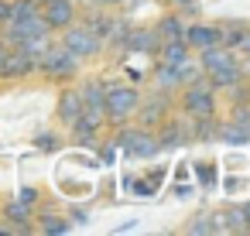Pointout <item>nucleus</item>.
Segmentation results:
<instances>
[{"label": "nucleus", "instance_id": "obj_22", "mask_svg": "<svg viewBox=\"0 0 250 236\" xmlns=\"http://www.w3.org/2000/svg\"><path fill=\"white\" fill-rule=\"evenodd\" d=\"M4 212H7L14 222H28V219H31V205H24V202H18V198H14V202H7V205H4Z\"/></svg>", "mask_w": 250, "mask_h": 236}, {"label": "nucleus", "instance_id": "obj_27", "mask_svg": "<svg viewBox=\"0 0 250 236\" xmlns=\"http://www.w3.org/2000/svg\"><path fill=\"white\" fill-rule=\"evenodd\" d=\"M236 48L250 55V28H243V35H240V41H236Z\"/></svg>", "mask_w": 250, "mask_h": 236}, {"label": "nucleus", "instance_id": "obj_31", "mask_svg": "<svg viewBox=\"0 0 250 236\" xmlns=\"http://www.w3.org/2000/svg\"><path fill=\"white\" fill-rule=\"evenodd\" d=\"M171 4H178V7H185V4H195V0H171Z\"/></svg>", "mask_w": 250, "mask_h": 236}, {"label": "nucleus", "instance_id": "obj_9", "mask_svg": "<svg viewBox=\"0 0 250 236\" xmlns=\"http://www.w3.org/2000/svg\"><path fill=\"white\" fill-rule=\"evenodd\" d=\"M137 110H141V106H137ZM168 110H171V96L154 89V96H147V99H144V110H141V127H147V130H151V127H158V123L168 117Z\"/></svg>", "mask_w": 250, "mask_h": 236}, {"label": "nucleus", "instance_id": "obj_29", "mask_svg": "<svg viewBox=\"0 0 250 236\" xmlns=\"http://www.w3.org/2000/svg\"><path fill=\"white\" fill-rule=\"evenodd\" d=\"M188 233H209V219H195V226H188Z\"/></svg>", "mask_w": 250, "mask_h": 236}, {"label": "nucleus", "instance_id": "obj_30", "mask_svg": "<svg viewBox=\"0 0 250 236\" xmlns=\"http://www.w3.org/2000/svg\"><path fill=\"white\" fill-rule=\"evenodd\" d=\"M93 4H96V7H103V11H110V7H117V4H120V0H93Z\"/></svg>", "mask_w": 250, "mask_h": 236}, {"label": "nucleus", "instance_id": "obj_23", "mask_svg": "<svg viewBox=\"0 0 250 236\" xmlns=\"http://www.w3.org/2000/svg\"><path fill=\"white\" fill-rule=\"evenodd\" d=\"M229 123H236V127H243V130L250 134V103H233V117H229Z\"/></svg>", "mask_w": 250, "mask_h": 236}, {"label": "nucleus", "instance_id": "obj_1", "mask_svg": "<svg viewBox=\"0 0 250 236\" xmlns=\"http://www.w3.org/2000/svg\"><path fill=\"white\" fill-rule=\"evenodd\" d=\"M137 106H141V93H137L134 86H124V82L106 86V93H103V113H106V123H113V127L127 123V120L137 113Z\"/></svg>", "mask_w": 250, "mask_h": 236}, {"label": "nucleus", "instance_id": "obj_32", "mask_svg": "<svg viewBox=\"0 0 250 236\" xmlns=\"http://www.w3.org/2000/svg\"><path fill=\"white\" fill-rule=\"evenodd\" d=\"M243 212H247V226H250V202H247V205H243Z\"/></svg>", "mask_w": 250, "mask_h": 236}, {"label": "nucleus", "instance_id": "obj_16", "mask_svg": "<svg viewBox=\"0 0 250 236\" xmlns=\"http://www.w3.org/2000/svg\"><path fill=\"white\" fill-rule=\"evenodd\" d=\"M151 82H154V89H158V93H168V96L182 86V82H178V69H175V65H165V62H158V69H154Z\"/></svg>", "mask_w": 250, "mask_h": 236}, {"label": "nucleus", "instance_id": "obj_15", "mask_svg": "<svg viewBox=\"0 0 250 236\" xmlns=\"http://www.w3.org/2000/svg\"><path fill=\"white\" fill-rule=\"evenodd\" d=\"M236 55H233V48H223V45H209V48H202L199 52V62H202V69L206 72H212V69H219V65H226V62H233Z\"/></svg>", "mask_w": 250, "mask_h": 236}, {"label": "nucleus", "instance_id": "obj_11", "mask_svg": "<svg viewBox=\"0 0 250 236\" xmlns=\"http://www.w3.org/2000/svg\"><path fill=\"white\" fill-rule=\"evenodd\" d=\"M206 79H209V86H212V89H229V86L243 82V79H247V72H243V62H240V59H233V62H226V65H219V69L206 72Z\"/></svg>", "mask_w": 250, "mask_h": 236}, {"label": "nucleus", "instance_id": "obj_28", "mask_svg": "<svg viewBox=\"0 0 250 236\" xmlns=\"http://www.w3.org/2000/svg\"><path fill=\"white\" fill-rule=\"evenodd\" d=\"M38 147H42V151H52V147H55V137H52V134H42V137H38Z\"/></svg>", "mask_w": 250, "mask_h": 236}, {"label": "nucleus", "instance_id": "obj_20", "mask_svg": "<svg viewBox=\"0 0 250 236\" xmlns=\"http://www.w3.org/2000/svg\"><path fill=\"white\" fill-rule=\"evenodd\" d=\"M240 35H243V24H216V38L223 48H236Z\"/></svg>", "mask_w": 250, "mask_h": 236}, {"label": "nucleus", "instance_id": "obj_26", "mask_svg": "<svg viewBox=\"0 0 250 236\" xmlns=\"http://www.w3.org/2000/svg\"><path fill=\"white\" fill-rule=\"evenodd\" d=\"M11 21V0H0V28Z\"/></svg>", "mask_w": 250, "mask_h": 236}, {"label": "nucleus", "instance_id": "obj_17", "mask_svg": "<svg viewBox=\"0 0 250 236\" xmlns=\"http://www.w3.org/2000/svg\"><path fill=\"white\" fill-rule=\"evenodd\" d=\"M154 31H158V38H161V41H178V38H182V31H185V24H182L175 14H165V18L154 24Z\"/></svg>", "mask_w": 250, "mask_h": 236}, {"label": "nucleus", "instance_id": "obj_12", "mask_svg": "<svg viewBox=\"0 0 250 236\" xmlns=\"http://www.w3.org/2000/svg\"><path fill=\"white\" fill-rule=\"evenodd\" d=\"M182 41H185L192 52H202V48H209V45H219V38H216V24H202V21H195V24H188V28L182 31Z\"/></svg>", "mask_w": 250, "mask_h": 236}, {"label": "nucleus", "instance_id": "obj_10", "mask_svg": "<svg viewBox=\"0 0 250 236\" xmlns=\"http://www.w3.org/2000/svg\"><path fill=\"white\" fill-rule=\"evenodd\" d=\"M124 45H127L130 52L158 55V48H161V38H158V31H154V28H127V38H124Z\"/></svg>", "mask_w": 250, "mask_h": 236}, {"label": "nucleus", "instance_id": "obj_14", "mask_svg": "<svg viewBox=\"0 0 250 236\" xmlns=\"http://www.w3.org/2000/svg\"><path fill=\"white\" fill-rule=\"evenodd\" d=\"M192 59V48L178 38V41H161V48H158V62H165V65H182V62H188Z\"/></svg>", "mask_w": 250, "mask_h": 236}, {"label": "nucleus", "instance_id": "obj_6", "mask_svg": "<svg viewBox=\"0 0 250 236\" xmlns=\"http://www.w3.org/2000/svg\"><path fill=\"white\" fill-rule=\"evenodd\" d=\"M4 28H7V45H18V41H24V38H38V35H52V28L45 24L42 11H38V14H31V18L7 21Z\"/></svg>", "mask_w": 250, "mask_h": 236}, {"label": "nucleus", "instance_id": "obj_33", "mask_svg": "<svg viewBox=\"0 0 250 236\" xmlns=\"http://www.w3.org/2000/svg\"><path fill=\"white\" fill-rule=\"evenodd\" d=\"M4 52H7V41H0V59H4Z\"/></svg>", "mask_w": 250, "mask_h": 236}, {"label": "nucleus", "instance_id": "obj_7", "mask_svg": "<svg viewBox=\"0 0 250 236\" xmlns=\"http://www.w3.org/2000/svg\"><path fill=\"white\" fill-rule=\"evenodd\" d=\"M76 4L72 0H42V18H45V24L52 28V31H62V28H69L72 21H76Z\"/></svg>", "mask_w": 250, "mask_h": 236}, {"label": "nucleus", "instance_id": "obj_3", "mask_svg": "<svg viewBox=\"0 0 250 236\" xmlns=\"http://www.w3.org/2000/svg\"><path fill=\"white\" fill-rule=\"evenodd\" d=\"M35 69H42L48 79H72L79 69V55H72L65 45H48Z\"/></svg>", "mask_w": 250, "mask_h": 236}, {"label": "nucleus", "instance_id": "obj_8", "mask_svg": "<svg viewBox=\"0 0 250 236\" xmlns=\"http://www.w3.org/2000/svg\"><path fill=\"white\" fill-rule=\"evenodd\" d=\"M31 69H35V59H28L21 48L7 45L4 59H0V79H24Z\"/></svg>", "mask_w": 250, "mask_h": 236}, {"label": "nucleus", "instance_id": "obj_13", "mask_svg": "<svg viewBox=\"0 0 250 236\" xmlns=\"http://www.w3.org/2000/svg\"><path fill=\"white\" fill-rule=\"evenodd\" d=\"M59 123H65V127H72L79 117H83V99H79V89H65L62 96H59Z\"/></svg>", "mask_w": 250, "mask_h": 236}, {"label": "nucleus", "instance_id": "obj_21", "mask_svg": "<svg viewBox=\"0 0 250 236\" xmlns=\"http://www.w3.org/2000/svg\"><path fill=\"white\" fill-rule=\"evenodd\" d=\"M42 11V0H11V21L18 18H31Z\"/></svg>", "mask_w": 250, "mask_h": 236}, {"label": "nucleus", "instance_id": "obj_2", "mask_svg": "<svg viewBox=\"0 0 250 236\" xmlns=\"http://www.w3.org/2000/svg\"><path fill=\"white\" fill-rule=\"evenodd\" d=\"M182 113L185 117H216V96L206 76H199L195 82L185 86L182 93Z\"/></svg>", "mask_w": 250, "mask_h": 236}, {"label": "nucleus", "instance_id": "obj_19", "mask_svg": "<svg viewBox=\"0 0 250 236\" xmlns=\"http://www.w3.org/2000/svg\"><path fill=\"white\" fill-rule=\"evenodd\" d=\"M48 38H52V35H38V38H24V41H18L14 48H21V52H24L28 59H35V65H38V59H42V55H45V48L52 45Z\"/></svg>", "mask_w": 250, "mask_h": 236}, {"label": "nucleus", "instance_id": "obj_4", "mask_svg": "<svg viewBox=\"0 0 250 236\" xmlns=\"http://www.w3.org/2000/svg\"><path fill=\"white\" fill-rule=\"evenodd\" d=\"M117 147H124L130 157H151L158 154V137L147 130V127H127L120 123V134H117Z\"/></svg>", "mask_w": 250, "mask_h": 236}, {"label": "nucleus", "instance_id": "obj_24", "mask_svg": "<svg viewBox=\"0 0 250 236\" xmlns=\"http://www.w3.org/2000/svg\"><path fill=\"white\" fill-rule=\"evenodd\" d=\"M42 229L52 233V236H59V233H69V222L59 219V216H45V219H42Z\"/></svg>", "mask_w": 250, "mask_h": 236}, {"label": "nucleus", "instance_id": "obj_25", "mask_svg": "<svg viewBox=\"0 0 250 236\" xmlns=\"http://www.w3.org/2000/svg\"><path fill=\"white\" fill-rule=\"evenodd\" d=\"M18 202L35 205V202H38V188H21V192H18Z\"/></svg>", "mask_w": 250, "mask_h": 236}, {"label": "nucleus", "instance_id": "obj_18", "mask_svg": "<svg viewBox=\"0 0 250 236\" xmlns=\"http://www.w3.org/2000/svg\"><path fill=\"white\" fill-rule=\"evenodd\" d=\"M223 229H226V233H247V229H250L243 205H229V209L223 212Z\"/></svg>", "mask_w": 250, "mask_h": 236}, {"label": "nucleus", "instance_id": "obj_5", "mask_svg": "<svg viewBox=\"0 0 250 236\" xmlns=\"http://www.w3.org/2000/svg\"><path fill=\"white\" fill-rule=\"evenodd\" d=\"M65 35H62V45L72 52V55H79V59H96L100 52H103V38L100 35H93L86 24H69V28H62Z\"/></svg>", "mask_w": 250, "mask_h": 236}]
</instances>
